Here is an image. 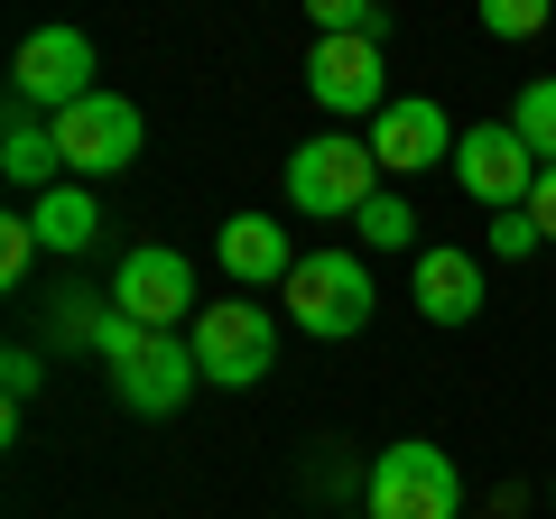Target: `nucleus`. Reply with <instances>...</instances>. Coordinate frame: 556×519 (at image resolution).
Returning <instances> with one entry per match:
<instances>
[{
  "mask_svg": "<svg viewBox=\"0 0 556 519\" xmlns=\"http://www.w3.org/2000/svg\"><path fill=\"white\" fill-rule=\"evenodd\" d=\"M102 371H112V390H121V408H130V418H177L186 400H195V343L186 334H149V325H130L112 306V316H102Z\"/></svg>",
  "mask_w": 556,
  "mask_h": 519,
  "instance_id": "nucleus-1",
  "label": "nucleus"
},
{
  "mask_svg": "<svg viewBox=\"0 0 556 519\" xmlns=\"http://www.w3.org/2000/svg\"><path fill=\"white\" fill-rule=\"evenodd\" d=\"M371 195H380V159H371V140H353V130H325V140L288 149V204H298V214L353 223Z\"/></svg>",
  "mask_w": 556,
  "mask_h": 519,
  "instance_id": "nucleus-2",
  "label": "nucleus"
},
{
  "mask_svg": "<svg viewBox=\"0 0 556 519\" xmlns=\"http://www.w3.org/2000/svg\"><path fill=\"white\" fill-rule=\"evenodd\" d=\"M362 501H371V519H464V473L445 445L408 436V445H380Z\"/></svg>",
  "mask_w": 556,
  "mask_h": 519,
  "instance_id": "nucleus-3",
  "label": "nucleus"
},
{
  "mask_svg": "<svg viewBox=\"0 0 556 519\" xmlns=\"http://www.w3.org/2000/svg\"><path fill=\"white\" fill-rule=\"evenodd\" d=\"M186 343H195V371L214 380V390H251V380L278 371V325H269V306H251V298H214L186 325Z\"/></svg>",
  "mask_w": 556,
  "mask_h": 519,
  "instance_id": "nucleus-4",
  "label": "nucleus"
},
{
  "mask_svg": "<svg viewBox=\"0 0 556 519\" xmlns=\"http://www.w3.org/2000/svg\"><path fill=\"white\" fill-rule=\"evenodd\" d=\"M371 269H362L353 251H306L298 260V279H288V316H298V334H316V343H343V334H362L371 325Z\"/></svg>",
  "mask_w": 556,
  "mask_h": 519,
  "instance_id": "nucleus-5",
  "label": "nucleus"
},
{
  "mask_svg": "<svg viewBox=\"0 0 556 519\" xmlns=\"http://www.w3.org/2000/svg\"><path fill=\"white\" fill-rule=\"evenodd\" d=\"M112 306L130 325H149V334H177V325H195V269H186V251H167V241H139L130 260L112 269Z\"/></svg>",
  "mask_w": 556,
  "mask_h": 519,
  "instance_id": "nucleus-6",
  "label": "nucleus"
},
{
  "mask_svg": "<svg viewBox=\"0 0 556 519\" xmlns=\"http://www.w3.org/2000/svg\"><path fill=\"white\" fill-rule=\"evenodd\" d=\"M84 93H102L84 28H38V38L10 56V102H20V112H75Z\"/></svg>",
  "mask_w": 556,
  "mask_h": 519,
  "instance_id": "nucleus-7",
  "label": "nucleus"
},
{
  "mask_svg": "<svg viewBox=\"0 0 556 519\" xmlns=\"http://www.w3.org/2000/svg\"><path fill=\"white\" fill-rule=\"evenodd\" d=\"M538 177H547V167L529 159V140H519L510 121H482V130H464V140H455V186L473 204H492V214H529Z\"/></svg>",
  "mask_w": 556,
  "mask_h": 519,
  "instance_id": "nucleus-8",
  "label": "nucleus"
},
{
  "mask_svg": "<svg viewBox=\"0 0 556 519\" xmlns=\"http://www.w3.org/2000/svg\"><path fill=\"white\" fill-rule=\"evenodd\" d=\"M139 102H121V93H84L75 112H56V149H65V167L75 177H121V167L139 159Z\"/></svg>",
  "mask_w": 556,
  "mask_h": 519,
  "instance_id": "nucleus-9",
  "label": "nucleus"
},
{
  "mask_svg": "<svg viewBox=\"0 0 556 519\" xmlns=\"http://www.w3.org/2000/svg\"><path fill=\"white\" fill-rule=\"evenodd\" d=\"M306 93H316L334 121H380L399 102L390 84H380V38H316V56H306Z\"/></svg>",
  "mask_w": 556,
  "mask_h": 519,
  "instance_id": "nucleus-10",
  "label": "nucleus"
},
{
  "mask_svg": "<svg viewBox=\"0 0 556 519\" xmlns=\"http://www.w3.org/2000/svg\"><path fill=\"white\" fill-rule=\"evenodd\" d=\"M362 140H371L380 177H417V167H437V159L455 167V140H464V130H455V121H445L427 93H399L390 112H380L371 130H362Z\"/></svg>",
  "mask_w": 556,
  "mask_h": 519,
  "instance_id": "nucleus-11",
  "label": "nucleus"
},
{
  "mask_svg": "<svg viewBox=\"0 0 556 519\" xmlns=\"http://www.w3.org/2000/svg\"><path fill=\"white\" fill-rule=\"evenodd\" d=\"M214 260L232 269L241 288H288L306 251H288V223H278V214H232L214 232Z\"/></svg>",
  "mask_w": 556,
  "mask_h": 519,
  "instance_id": "nucleus-12",
  "label": "nucleus"
},
{
  "mask_svg": "<svg viewBox=\"0 0 556 519\" xmlns=\"http://www.w3.org/2000/svg\"><path fill=\"white\" fill-rule=\"evenodd\" d=\"M417 316L427 325H473L482 316V260L427 241V251H417Z\"/></svg>",
  "mask_w": 556,
  "mask_h": 519,
  "instance_id": "nucleus-13",
  "label": "nucleus"
},
{
  "mask_svg": "<svg viewBox=\"0 0 556 519\" xmlns=\"http://www.w3.org/2000/svg\"><path fill=\"white\" fill-rule=\"evenodd\" d=\"M0 167H10V186L47 195V186H56V167H65L56 121H38V112H20V102H10V130H0Z\"/></svg>",
  "mask_w": 556,
  "mask_h": 519,
  "instance_id": "nucleus-14",
  "label": "nucleus"
},
{
  "mask_svg": "<svg viewBox=\"0 0 556 519\" xmlns=\"http://www.w3.org/2000/svg\"><path fill=\"white\" fill-rule=\"evenodd\" d=\"M28 223H38V251H93L102 204L84 195V186H47V195L28 204Z\"/></svg>",
  "mask_w": 556,
  "mask_h": 519,
  "instance_id": "nucleus-15",
  "label": "nucleus"
},
{
  "mask_svg": "<svg viewBox=\"0 0 556 519\" xmlns=\"http://www.w3.org/2000/svg\"><path fill=\"white\" fill-rule=\"evenodd\" d=\"M510 130H519V140H529V159H538V167H556V75H538L529 93H519Z\"/></svg>",
  "mask_w": 556,
  "mask_h": 519,
  "instance_id": "nucleus-16",
  "label": "nucleus"
},
{
  "mask_svg": "<svg viewBox=\"0 0 556 519\" xmlns=\"http://www.w3.org/2000/svg\"><path fill=\"white\" fill-rule=\"evenodd\" d=\"M353 232L371 241V251H408V241H417V214H408L399 195H371V204L353 214Z\"/></svg>",
  "mask_w": 556,
  "mask_h": 519,
  "instance_id": "nucleus-17",
  "label": "nucleus"
},
{
  "mask_svg": "<svg viewBox=\"0 0 556 519\" xmlns=\"http://www.w3.org/2000/svg\"><path fill=\"white\" fill-rule=\"evenodd\" d=\"M316 28L325 38H380L390 10H380V0H316Z\"/></svg>",
  "mask_w": 556,
  "mask_h": 519,
  "instance_id": "nucleus-18",
  "label": "nucleus"
},
{
  "mask_svg": "<svg viewBox=\"0 0 556 519\" xmlns=\"http://www.w3.org/2000/svg\"><path fill=\"white\" fill-rule=\"evenodd\" d=\"M482 28L492 38H538L547 28V0H482Z\"/></svg>",
  "mask_w": 556,
  "mask_h": 519,
  "instance_id": "nucleus-19",
  "label": "nucleus"
},
{
  "mask_svg": "<svg viewBox=\"0 0 556 519\" xmlns=\"http://www.w3.org/2000/svg\"><path fill=\"white\" fill-rule=\"evenodd\" d=\"M28 260H38V223L10 214V223H0V279L20 288V279H28Z\"/></svg>",
  "mask_w": 556,
  "mask_h": 519,
  "instance_id": "nucleus-20",
  "label": "nucleus"
},
{
  "mask_svg": "<svg viewBox=\"0 0 556 519\" xmlns=\"http://www.w3.org/2000/svg\"><path fill=\"white\" fill-rule=\"evenodd\" d=\"M0 390H10V418L38 400V353H28V343H20V353H0Z\"/></svg>",
  "mask_w": 556,
  "mask_h": 519,
  "instance_id": "nucleus-21",
  "label": "nucleus"
},
{
  "mask_svg": "<svg viewBox=\"0 0 556 519\" xmlns=\"http://www.w3.org/2000/svg\"><path fill=\"white\" fill-rule=\"evenodd\" d=\"M538 241H547V232H538L529 214H492V251H501V260H529Z\"/></svg>",
  "mask_w": 556,
  "mask_h": 519,
  "instance_id": "nucleus-22",
  "label": "nucleus"
},
{
  "mask_svg": "<svg viewBox=\"0 0 556 519\" xmlns=\"http://www.w3.org/2000/svg\"><path fill=\"white\" fill-rule=\"evenodd\" d=\"M529 223H538V232L556 241V167H547V177H538V195H529Z\"/></svg>",
  "mask_w": 556,
  "mask_h": 519,
  "instance_id": "nucleus-23",
  "label": "nucleus"
},
{
  "mask_svg": "<svg viewBox=\"0 0 556 519\" xmlns=\"http://www.w3.org/2000/svg\"><path fill=\"white\" fill-rule=\"evenodd\" d=\"M547 501H556V482H547Z\"/></svg>",
  "mask_w": 556,
  "mask_h": 519,
  "instance_id": "nucleus-24",
  "label": "nucleus"
}]
</instances>
